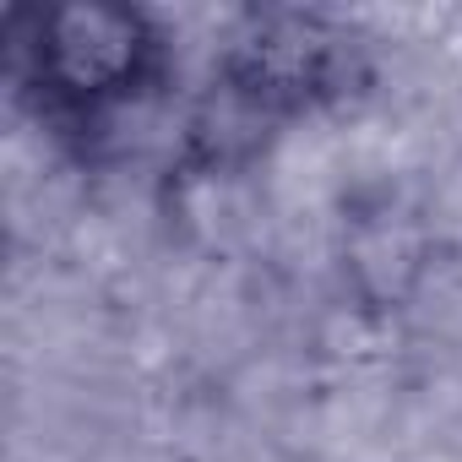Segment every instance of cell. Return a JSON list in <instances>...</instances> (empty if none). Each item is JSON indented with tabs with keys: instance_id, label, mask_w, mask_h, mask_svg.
<instances>
[{
	"instance_id": "cell-1",
	"label": "cell",
	"mask_w": 462,
	"mask_h": 462,
	"mask_svg": "<svg viewBox=\"0 0 462 462\" xmlns=\"http://www.w3.org/2000/svg\"><path fill=\"white\" fill-rule=\"evenodd\" d=\"M17 93L55 125L104 131L169 88L174 44L147 6L125 0H55L12 6L0 23Z\"/></svg>"
},
{
	"instance_id": "cell-2",
	"label": "cell",
	"mask_w": 462,
	"mask_h": 462,
	"mask_svg": "<svg viewBox=\"0 0 462 462\" xmlns=\"http://www.w3.org/2000/svg\"><path fill=\"white\" fill-rule=\"evenodd\" d=\"M354 33L327 12H245L223 39V93L251 115L310 109L337 93Z\"/></svg>"
},
{
	"instance_id": "cell-3",
	"label": "cell",
	"mask_w": 462,
	"mask_h": 462,
	"mask_svg": "<svg viewBox=\"0 0 462 462\" xmlns=\"http://www.w3.org/2000/svg\"><path fill=\"white\" fill-rule=\"evenodd\" d=\"M430 262H435V235L408 196L375 190L348 207L337 267L365 310H408V300L430 278Z\"/></svg>"
}]
</instances>
